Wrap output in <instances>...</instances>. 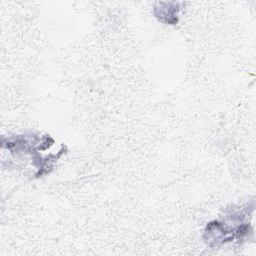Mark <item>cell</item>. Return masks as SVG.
I'll list each match as a JSON object with an SVG mask.
<instances>
[{"label":"cell","mask_w":256,"mask_h":256,"mask_svg":"<svg viewBox=\"0 0 256 256\" xmlns=\"http://www.w3.org/2000/svg\"><path fill=\"white\" fill-rule=\"evenodd\" d=\"M178 2H159L154 7V15L159 21L167 24H176L180 10Z\"/></svg>","instance_id":"6da1fadb"}]
</instances>
